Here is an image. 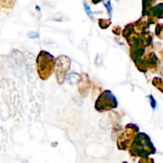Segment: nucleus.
Instances as JSON below:
<instances>
[{"mask_svg":"<svg viewBox=\"0 0 163 163\" xmlns=\"http://www.w3.org/2000/svg\"><path fill=\"white\" fill-rule=\"evenodd\" d=\"M104 6H105L106 8H107V10H108V14H109V15L111 16V12H112V7H111V2H110V0H108V2H107V3L104 4Z\"/></svg>","mask_w":163,"mask_h":163,"instance_id":"7ed1b4c3","label":"nucleus"},{"mask_svg":"<svg viewBox=\"0 0 163 163\" xmlns=\"http://www.w3.org/2000/svg\"><path fill=\"white\" fill-rule=\"evenodd\" d=\"M138 163H153V160H149V159H141L140 161Z\"/></svg>","mask_w":163,"mask_h":163,"instance_id":"39448f33","label":"nucleus"},{"mask_svg":"<svg viewBox=\"0 0 163 163\" xmlns=\"http://www.w3.org/2000/svg\"><path fill=\"white\" fill-rule=\"evenodd\" d=\"M28 37H29L30 38H38L39 35L36 32H30L28 34Z\"/></svg>","mask_w":163,"mask_h":163,"instance_id":"20e7f679","label":"nucleus"},{"mask_svg":"<svg viewBox=\"0 0 163 163\" xmlns=\"http://www.w3.org/2000/svg\"><path fill=\"white\" fill-rule=\"evenodd\" d=\"M80 78V77H79V75H77V74H74V77H73V73H72V74H70V75L69 76V77H68V80H69V81L71 84H73V83H75L76 81H77V79H79Z\"/></svg>","mask_w":163,"mask_h":163,"instance_id":"f03ea898","label":"nucleus"},{"mask_svg":"<svg viewBox=\"0 0 163 163\" xmlns=\"http://www.w3.org/2000/svg\"><path fill=\"white\" fill-rule=\"evenodd\" d=\"M84 7H85V10L86 11V14L88 15V17H90L91 18H93V14H92L90 7L88 6V4L86 2H84Z\"/></svg>","mask_w":163,"mask_h":163,"instance_id":"f257e3e1","label":"nucleus"}]
</instances>
